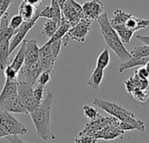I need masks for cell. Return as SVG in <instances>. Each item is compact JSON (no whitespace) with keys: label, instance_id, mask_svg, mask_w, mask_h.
Instances as JSON below:
<instances>
[{"label":"cell","instance_id":"cell-44","mask_svg":"<svg viewBox=\"0 0 149 143\" xmlns=\"http://www.w3.org/2000/svg\"><path fill=\"white\" fill-rule=\"evenodd\" d=\"M145 67H146V69H147V71L149 73V62H148L146 65H145Z\"/></svg>","mask_w":149,"mask_h":143},{"label":"cell","instance_id":"cell-43","mask_svg":"<svg viewBox=\"0 0 149 143\" xmlns=\"http://www.w3.org/2000/svg\"><path fill=\"white\" fill-rule=\"evenodd\" d=\"M8 135V134L4 131V129L3 128V127L0 125V138H3V137H6Z\"/></svg>","mask_w":149,"mask_h":143},{"label":"cell","instance_id":"cell-10","mask_svg":"<svg viewBox=\"0 0 149 143\" xmlns=\"http://www.w3.org/2000/svg\"><path fill=\"white\" fill-rule=\"evenodd\" d=\"M42 72L43 69L39 64V61H37L31 64H24L19 71V73L24 76L26 82L33 86Z\"/></svg>","mask_w":149,"mask_h":143},{"label":"cell","instance_id":"cell-38","mask_svg":"<svg viewBox=\"0 0 149 143\" xmlns=\"http://www.w3.org/2000/svg\"><path fill=\"white\" fill-rule=\"evenodd\" d=\"M14 0H0V15L3 16Z\"/></svg>","mask_w":149,"mask_h":143},{"label":"cell","instance_id":"cell-32","mask_svg":"<svg viewBox=\"0 0 149 143\" xmlns=\"http://www.w3.org/2000/svg\"><path fill=\"white\" fill-rule=\"evenodd\" d=\"M23 22H24L23 17L19 14H17V15H15L12 17H10V19L9 20V26L13 31H15V30H17L22 24Z\"/></svg>","mask_w":149,"mask_h":143},{"label":"cell","instance_id":"cell-16","mask_svg":"<svg viewBox=\"0 0 149 143\" xmlns=\"http://www.w3.org/2000/svg\"><path fill=\"white\" fill-rule=\"evenodd\" d=\"M148 62H149V56L145 57V58H139V59L132 57L127 61L121 62V64L119 66V72L120 73H122L126 70H128V69H131V68H134V67H136V66H145Z\"/></svg>","mask_w":149,"mask_h":143},{"label":"cell","instance_id":"cell-29","mask_svg":"<svg viewBox=\"0 0 149 143\" xmlns=\"http://www.w3.org/2000/svg\"><path fill=\"white\" fill-rule=\"evenodd\" d=\"M131 94L133 95V97L137 101H139L141 103L146 102L149 98L148 89H146V90H143V89H136Z\"/></svg>","mask_w":149,"mask_h":143},{"label":"cell","instance_id":"cell-9","mask_svg":"<svg viewBox=\"0 0 149 143\" xmlns=\"http://www.w3.org/2000/svg\"><path fill=\"white\" fill-rule=\"evenodd\" d=\"M85 18L93 22L97 20L104 11V4L100 0L86 1L82 5Z\"/></svg>","mask_w":149,"mask_h":143},{"label":"cell","instance_id":"cell-40","mask_svg":"<svg viewBox=\"0 0 149 143\" xmlns=\"http://www.w3.org/2000/svg\"><path fill=\"white\" fill-rule=\"evenodd\" d=\"M5 138L10 143H24L18 138V135H7Z\"/></svg>","mask_w":149,"mask_h":143},{"label":"cell","instance_id":"cell-21","mask_svg":"<svg viewBox=\"0 0 149 143\" xmlns=\"http://www.w3.org/2000/svg\"><path fill=\"white\" fill-rule=\"evenodd\" d=\"M24 58H25V40L24 39V41L21 43V46L18 52H17L15 58L13 59V60L10 65L19 73L21 67L24 64Z\"/></svg>","mask_w":149,"mask_h":143},{"label":"cell","instance_id":"cell-18","mask_svg":"<svg viewBox=\"0 0 149 143\" xmlns=\"http://www.w3.org/2000/svg\"><path fill=\"white\" fill-rule=\"evenodd\" d=\"M10 38H5L0 41V70L3 71L8 65L10 56Z\"/></svg>","mask_w":149,"mask_h":143},{"label":"cell","instance_id":"cell-30","mask_svg":"<svg viewBox=\"0 0 149 143\" xmlns=\"http://www.w3.org/2000/svg\"><path fill=\"white\" fill-rule=\"evenodd\" d=\"M83 111H84V114L86 118H88L90 121H95L97 119H99L100 117V114H99V112L97 111V109H95L94 107L86 105L83 107Z\"/></svg>","mask_w":149,"mask_h":143},{"label":"cell","instance_id":"cell-4","mask_svg":"<svg viewBox=\"0 0 149 143\" xmlns=\"http://www.w3.org/2000/svg\"><path fill=\"white\" fill-rule=\"evenodd\" d=\"M0 125L8 135H24L27 133L26 128L7 111L0 110Z\"/></svg>","mask_w":149,"mask_h":143},{"label":"cell","instance_id":"cell-46","mask_svg":"<svg viewBox=\"0 0 149 143\" xmlns=\"http://www.w3.org/2000/svg\"><path fill=\"white\" fill-rule=\"evenodd\" d=\"M83 1H86V0H83Z\"/></svg>","mask_w":149,"mask_h":143},{"label":"cell","instance_id":"cell-23","mask_svg":"<svg viewBox=\"0 0 149 143\" xmlns=\"http://www.w3.org/2000/svg\"><path fill=\"white\" fill-rule=\"evenodd\" d=\"M36 12V8L28 3H26L24 0H22V2L19 4L18 7V14L23 17L24 20H29L33 17Z\"/></svg>","mask_w":149,"mask_h":143},{"label":"cell","instance_id":"cell-34","mask_svg":"<svg viewBox=\"0 0 149 143\" xmlns=\"http://www.w3.org/2000/svg\"><path fill=\"white\" fill-rule=\"evenodd\" d=\"M40 17H45L47 19H53L54 18V11L52 7L50 6H45L41 8L40 10Z\"/></svg>","mask_w":149,"mask_h":143},{"label":"cell","instance_id":"cell-27","mask_svg":"<svg viewBox=\"0 0 149 143\" xmlns=\"http://www.w3.org/2000/svg\"><path fill=\"white\" fill-rule=\"evenodd\" d=\"M110 63V52H109V48L106 47L101 53L99 55L97 61H96V67L100 68L105 70Z\"/></svg>","mask_w":149,"mask_h":143},{"label":"cell","instance_id":"cell-11","mask_svg":"<svg viewBox=\"0 0 149 143\" xmlns=\"http://www.w3.org/2000/svg\"><path fill=\"white\" fill-rule=\"evenodd\" d=\"M56 59L53 57L51 45L47 41L43 46L39 48V57L38 61L39 64L43 69V71H49L52 72L54 66V64L56 63Z\"/></svg>","mask_w":149,"mask_h":143},{"label":"cell","instance_id":"cell-8","mask_svg":"<svg viewBox=\"0 0 149 143\" xmlns=\"http://www.w3.org/2000/svg\"><path fill=\"white\" fill-rule=\"evenodd\" d=\"M0 110L14 114H29L22 103L17 93L0 101Z\"/></svg>","mask_w":149,"mask_h":143},{"label":"cell","instance_id":"cell-19","mask_svg":"<svg viewBox=\"0 0 149 143\" xmlns=\"http://www.w3.org/2000/svg\"><path fill=\"white\" fill-rule=\"evenodd\" d=\"M9 14L5 12L0 19V41L5 38H10L13 36L14 31L9 26Z\"/></svg>","mask_w":149,"mask_h":143},{"label":"cell","instance_id":"cell-22","mask_svg":"<svg viewBox=\"0 0 149 143\" xmlns=\"http://www.w3.org/2000/svg\"><path fill=\"white\" fill-rule=\"evenodd\" d=\"M113 27L115 29V31H117L120 40L123 42V44H129L134 31H133L132 30L128 29L125 24H116V25H113Z\"/></svg>","mask_w":149,"mask_h":143},{"label":"cell","instance_id":"cell-14","mask_svg":"<svg viewBox=\"0 0 149 143\" xmlns=\"http://www.w3.org/2000/svg\"><path fill=\"white\" fill-rule=\"evenodd\" d=\"M39 47L34 39L25 40V58L24 64H31L38 61Z\"/></svg>","mask_w":149,"mask_h":143},{"label":"cell","instance_id":"cell-39","mask_svg":"<svg viewBox=\"0 0 149 143\" xmlns=\"http://www.w3.org/2000/svg\"><path fill=\"white\" fill-rule=\"evenodd\" d=\"M119 128L120 130H122V131H134V130H136L135 127L133 126L132 124H129V123H127V122H122V121H120Z\"/></svg>","mask_w":149,"mask_h":143},{"label":"cell","instance_id":"cell-3","mask_svg":"<svg viewBox=\"0 0 149 143\" xmlns=\"http://www.w3.org/2000/svg\"><path fill=\"white\" fill-rule=\"evenodd\" d=\"M40 10H41V7H39V6L37 7L36 12H35V15L33 16V17L29 20H24L22 24L17 30L14 31L13 36L10 42V55L14 52V50L19 45H21V43L24 41V39L25 38L26 34L36 24L38 19L40 17Z\"/></svg>","mask_w":149,"mask_h":143},{"label":"cell","instance_id":"cell-12","mask_svg":"<svg viewBox=\"0 0 149 143\" xmlns=\"http://www.w3.org/2000/svg\"><path fill=\"white\" fill-rule=\"evenodd\" d=\"M103 38L107 45V47L113 50V52L118 56V58L121 60V62L127 61L129 59L132 58L130 52L127 50L123 42L120 39H113L107 37H103Z\"/></svg>","mask_w":149,"mask_h":143},{"label":"cell","instance_id":"cell-33","mask_svg":"<svg viewBox=\"0 0 149 143\" xmlns=\"http://www.w3.org/2000/svg\"><path fill=\"white\" fill-rule=\"evenodd\" d=\"M50 80H51V72H49V71H43L40 73V75L38 76L37 82L39 85L45 86L49 83Z\"/></svg>","mask_w":149,"mask_h":143},{"label":"cell","instance_id":"cell-41","mask_svg":"<svg viewBox=\"0 0 149 143\" xmlns=\"http://www.w3.org/2000/svg\"><path fill=\"white\" fill-rule=\"evenodd\" d=\"M136 38L141 43L147 44L149 45V36H137Z\"/></svg>","mask_w":149,"mask_h":143},{"label":"cell","instance_id":"cell-25","mask_svg":"<svg viewBox=\"0 0 149 143\" xmlns=\"http://www.w3.org/2000/svg\"><path fill=\"white\" fill-rule=\"evenodd\" d=\"M70 28H71V24L67 21H65V19H62L61 24L57 28V30H56L55 33L53 34V36L51 38H49V41L52 42V41L61 39L63 37H65L66 35V33L68 32Z\"/></svg>","mask_w":149,"mask_h":143},{"label":"cell","instance_id":"cell-42","mask_svg":"<svg viewBox=\"0 0 149 143\" xmlns=\"http://www.w3.org/2000/svg\"><path fill=\"white\" fill-rule=\"evenodd\" d=\"M24 1L26 3H28L29 4H31V5L34 6L35 8H37V7H38V5H39V3H41L42 0H24Z\"/></svg>","mask_w":149,"mask_h":143},{"label":"cell","instance_id":"cell-1","mask_svg":"<svg viewBox=\"0 0 149 143\" xmlns=\"http://www.w3.org/2000/svg\"><path fill=\"white\" fill-rule=\"evenodd\" d=\"M54 95L49 92L41 104L34 111L30 113L31 118L34 124L37 135L44 141L53 139L51 136L50 124H51V113L52 108Z\"/></svg>","mask_w":149,"mask_h":143},{"label":"cell","instance_id":"cell-45","mask_svg":"<svg viewBox=\"0 0 149 143\" xmlns=\"http://www.w3.org/2000/svg\"><path fill=\"white\" fill-rule=\"evenodd\" d=\"M3 17V16H1V15H0V19H1V17Z\"/></svg>","mask_w":149,"mask_h":143},{"label":"cell","instance_id":"cell-36","mask_svg":"<svg viewBox=\"0 0 149 143\" xmlns=\"http://www.w3.org/2000/svg\"><path fill=\"white\" fill-rule=\"evenodd\" d=\"M79 138L75 139L74 142L75 143H95L97 142V139L93 137V136H89V135H79Z\"/></svg>","mask_w":149,"mask_h":143},{"label":"cell","instance_id":"cell-35","mask_svg":"<svg viewBox=\"0 0 149 143\" xmlns=\"http://www.w3.org/2000/svg\"><path fill=\"white\" fill-rule=\"evenodd\" d=\"M44 86L41 85H38L35 88H33V94H34V98L37 100V102H38L39 104L43 101V94H44Z\"/></svg>","mask_w":149,"mask_h":143},{"label":"cell","instance_id":"cell-31","mask_svg":"<svg viewBox=\"0 0 149 143\" xmlns=\"http://www.w3.org/2000/svg\"><path fill=\"white\" fill-rule=\"evenodd\" d=\"M3 73L5 76V80H18L19 73L15 68H13L10 64L7 65V66L3 70Z\"/></svg>","mask_w":149,"mask_h":143},{"label":"cell","instance_id":"cell-5","mask_svg":"<svg viewBox=\"0 0 149 143\" xmlns=\"http://www.w3.org/2000/svg\"><path fill=\"white\" fill-rule=\"evenodd\" d=\"M62 19L67 21L71 27L78 24L80 20L86 19L82 5L75 0H65L62 9Z\"/></svg>","mask_w":149,"mask_h":143},{"label":"cell","instance_id":"cell-26","mask_svg":"<svg viewBox=\"0 0 149 143\" xmlns=\"http://www.w3.org/2000/svg\"><path fill=\"white\" fill-rule=\"evenodd\" d=\"M58 28V24L53 19H47V21L45 23L43 29H42V35L44 38H51L53 34L55 33L56 30Z\"/></svg>","mask_w":149,"mask_h":143},{"label":"cell","instance_id":"cell-37","mask_svg":"<svg viewBox=\"0 0 149 143\" xmlns=\"http://www.w3.org/2000/svg\"><path fill=\"white\" fill-rule=\"evenodd\" d=\"M134 75L140 79H142V80H148L149 79V73L147 71L146 67L145 66H141L135 73H134Z\"/></svg>","mask_w":149,"mask_h":143},{"label":"cell","instance_id":"cell-2","mask_svg":"<svg viewBox=\"0 0 149 143\" xmlns=\"http://www.w3.org/2000/svg\"><path fill=\"white\" fill-rule=\"evenodd\" d=\"M93 104L101 108L102 110H104L105 112H107L108 114L112 115L113 117L116 118L118 121H122V122H127L129 124H132L133 126L135 127L136 130L140 131V132H145V124L141 121L136 119V115L127 110L126 108L122 107L121 106L113 103V102H109V101H106L100 99H94L93 100Z\"/></svg>","mask_w":149,"mask_h":143},{"label":"cell","instance_id":"cell-7","mask_svg":"<svg viewBox=\"0 0 149 143\" xmlns=\"http://www.w3.org/2000/svg\"><path fill=\"white\" fill-rule=\"evenodd\" d=\"M92 22L87 19H82L78 24L72 26L68 32L66 33V37L70 40H74L79 43H83L86 41V36L88 35L91 30Z\"/></svg>","mask_w":149,"mask_h":143},{"label":"cell","instance_id":"cell-24","mask_svg":"<svg viewBox=\"0 0 149 143\" xmlns=\"http://www.w3.org/2000/svg\"><path fill=\"white\" fill-rule=\"evenodd\" d=\"M133 14H129L127 13L126 11L120 10V9H117L113 11V17L111 18L110 22L112 24V25H116V24H125V23L127 22V20L132 16Z\"/></svg>","mask_w":149,"mask_h":143},{"label":"cell","instance_id":"cell-28","mask_svg":"<svg viewBox=\"0 0 149 143\" xmlns=\"http://www.w3.org/2000/svg\"><path fill=\"white\" fill-rule=\"evenodd\" d=\"M130 54L133 58H145L149 56V45L147 44L140 45L135 46L131 52Z\"/></svg>","mask_w":149,"mask_h":143},{"label":"cell","instance_id":"cell-6","mask_svg":"<svg viewBox=\"0 0 149 143\" xmlns=\"http://www.w3.org/2000/svg\"><path fill=\"white\" fill-rule=\"evenodd\" d=\"M17 94L29 114L41 104L37 102L34 98L33 86L26 81H17Z\"/></svg>","mask_w":149,"mask_h":143},{"label":"cell","instance_id":"cell-13","mask_svg":"<svg viewBox=\"0 0 149 143\" xmlns=\"http://www.w3.org/2000/svg\"><path fill=\"white\" fill-rule=\"evenodd\" d=\"M100 27V31L103 37H107L109 38H113V39H120L117 31H115V29L113 27L108 16L106 12H103L100 17L97 19Z\"/></svg>","mask_w":149,"mask_h":143},{"label":"cell","instance_id":"cell-20","mask_svg":"<svg viewBox=\"0 0 149 143\" xmlns=\"http://www.w3.org/2000/svg\"><path fill=\"white\" fill-rule=\"evenodd\" d=\"M104 74H105V71L103 69L95 67V69L93 71V73L87 81V85L93 90H98L100 86L102 80H103Z\"/></svg>","mask_w":149,"mask_h":143},{"label":"cell","instance_id":"cell-17","mask_svg":"<svg viewBox=\"0 0 149 143\" xmlns=\"http://www.w3.org/2000/svg\"><path fill=\"white\" fill-rule=\"evenodd\" d=\"M125 25L132 30L133 31H137L141 29H145L149 27V19H144V18H139L132 15L125 23Z\"/></svg>","mask_w":149,"mask_h":143},{"label":"cell","instance_id":"cell-15","mask_svg":"<svg viewBox=\"0 0 149 143\" xmlns=\"http://www.w3.org/2000/svg\"><path fill=\"white\" fill-rule=\"evenodd\" d=\"M125 88L129 93H132L136 89L146 90L149 88V80L140 79L134 75V77H131L125 81Z\"/></svg>","mask_w":149,"mask_h":143}]
</instances>
